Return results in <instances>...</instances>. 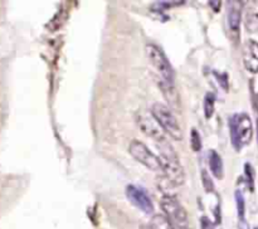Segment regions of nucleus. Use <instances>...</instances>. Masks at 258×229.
Returning <instances> with one entry per match:
<instances>
[{"label": "nucleus", "mask_w": 258, "mask_h": 229, "mask_svg": "<svg viewBox=\"0 0 258 229\" xmlns=\"http://www.w3.org/2000/svg\"><path fill=\"white\" fill-rule=\"evenodd\" d=\"M161 91L164 93V97L166 98V101L169 102V105L171 106V108H179L180 105V100H179L178 92H176L175 87H174V83H168L165 81H160L159 82Z\"/></svg>", "instance_id": "11"}, {"label": "nucleus", "mask_w": 258, "mask_h": 229, "mask_svg": "<svg viewBox=\"0 0 258 229\" xmlns=\"http://www.w3.org/2000/svg\"><path fill=\"white\" fill-rule=\"evenodd\" d=\"M161 209L171 224L179 229L188 228V214L175 196L165 195L161 199Z\"/></svg>", "instance_id": "5"}, {"label": "nucleus", "mask_w": 258, "mask_h": 229, "mask_svg": "<svg viewBox=\"0 0 258 229\" xmlns=\"http://www.w3.org/2000/svg\"><path fill=\"white\" fill-rule=\"evenodd\" d=\"M246 28L248 32L254 33L258 30V0L251 2L246 9Z\"/></svg>", "instance_id": "10"}, {"label": "nucleus", "mask_w": 258, "mask_h": 229, "mask_svg": "<svg viewBox=\"0 0 258 229\" xmlns=\"http://www.w3.org/2000/svg\"><path fill=\"white\" fill-rule=\"evenodd\" d=\"M126 196H127L128 200L139 208L140 210H143L145 214H151L154 211V205L153 201H151L150 195L148 194V191L144 188L139 185H130L126 186Z\"/></svg>", "instance_id": "7"}, {"label": "nucleus", "mask_w": 258, "mask_h": 229, "mask_svg": "<svg viewBox=\"0 0 258 229\" xmlns=\"http://www.w3.org/2000/svg\"><path fill=\"white\" fill-rule=\"evenodd\" d=\"M214 105H216V96L213 93L208 92L204 100V113L207 118H211L214 112Z\"/></svg>", "instance_id": "15"}, {"label": "nucleus", "mask_w": 258, "mask_h": 229, "mask_svg": "<svg viewBox=\"0 0 258 229\" xmlns=\"http://www.w3.org/2000/svg\"><path fill=\"white\" fill-rule=\"evenodd\" d=\"M208 161L209 166H211V171L217 179L223 178V160H222L221 155L217 152L216 150H211L208 154Z\"/></svg>", "instance_id": "13"}, {"label": "nucleus", "mask_w": 258, "mask_h": 229, "mask_svg": "<svg viewBox=\"0 0 258 229\" xmlns=\"http://www.w3.org/2000/svg\"><path fill=\"white\" fill-rule=\"evenodd\" d=\"M190 145H191V148H193L194 151H199L202 148L201 135H199V132L196 130V128H193V130H191Z\"/></svg>", "instance_id": "17"}, {"label": "nucleus", "mask_w": 258, "mask_h": 229, "mask_svg": "<svg viewBox=\"0 0 258 229\" xmlns=\"http://www.w3.org/2000/svg\"><path fill=\"white\" fill-rule=\"evenodd\" d=\"M243 64L251 73H258V42L247 40L243 45Z\"/></svg>", "instance_id": "9"}, {"label": "nucleus", "mask_w": 258, "mask_h": 229, "mask_svg": "<svg viewBox=\"0 0 258 229\" xmlns=\"http://www.w3.org/2000/svg\"><path fill=\"white\" fill-rule=\"evenodd\" d=\"M138 123L141 130L144 131V133H146L151 138H154L155 142L165 138L163 128L160 127L158 121L154 118L153 113L148 112V111H141L138 115Z\"/></svg>", "instance_id": "8"}, {"label": "nucleus", "mask_w": 258, "mask_h": 229, "mask_svg": "<svg viewBox=\"0 0 258 229\" xmlns=\"http://www.w3.org/2000/svg\"><path fill=\"white\" fill-rule=\"evenodd\" d=\"M231 138L236 150L249 145L253 137V125L247 113H236L229 118Z\"/></svg>", "instance_id": "2"}, {"label": "nucleus", "mask_w": 258, "mask_h": 229, "mask_svg": "<svg viewBox=\"0 0 258 229\" xmlns=\"http://www.w3.org/2000/svg\"><path fill=\"white\" fill-rule=\"evenodd\" d=\"M203 183H204V186L207 188V190L208 191L213 190V183H212L211 179H208V174H207V171H203Z\"/></svg>", "instance_id": "20"}, {"label": "nucleus", "mask_w": 258, "mask_h": 229, "mask_svg": "<svg viewBox=\"0 0 258 229\" xmlns=\"http://www.w3.org/2000/svg\"><path fill=\"white\" fill-rule=\"evenodd\" d=\"M244 173H246V179L249 190H253V169H252L251 164L247 163L244 165Z\"/></svg>", "instance_id": "18"}, {"label": "nucleus", "mask_w": 258, "mask_h": 229, "mask_svg": "<svg viewBox=\"0 0 258 229\" xmlns=\"http://www.w3.org/2000/svg\"><path fill=\"white\" fill-rule=\"evenodd\" d=\"M238 229H249L248 226V223H247L246 219H242V220H239V224H238Z\"/></svg>", "instance_id": "21"}, {"label": "nucleus", "mask_w": 258, "mask_h": 229, "mask_svg": "<svg viewBox=\"0 0 258 229\" xmlns=\"http://www.w3.org/2000/svg\"><path fill=\"white\" fill-rule=\"evenodd\" d=\"M156 146H158V158L159 161H160V166L164 175L166 176V179L173 185H183L184 180H185V174H184L183 166H181L180 160H179L178 154L171 147V145L166 138L156 141Z\"/></svg>", "instance_id": "1"}, {"label": "nucleus", "mask_w": 258, "mask_h": 229, "mask_svg": "<svg viewBox=\"0 0 258 229\" xmlns=\"http://www.w3.org/2000/svg\"><path fill=\"white\" fill-rule=\"evenodd\" d=\"M146 55L150 62L151 67L155 69L158 75H160L161 81H165L168 83H174V70L170 62L164 54L163 50L155 44L146 45Z\"/></svg>", "instance_id": "4"}, {"label": "nucleus", "mask_w": 258, "mask_h": 229, "mask_svg": "<svg viewBox=\"0 0 258 229\" xmlns=\"http://www.w3.org/2000/svg\"><path fill=\"white\" fill-rule=\"evenodd\" d=\"M236 203H237V210H238L239 220L246 219V203H244L243 194H242L241 190L236 191Z\"/></svg>", "instance_id": "16"}, {"label": "nucleus", "mask_w": 258, "mask_h": 229, "mask_svg": "<svg viewBox=\"0 0 258 229\" xmlns=\"http://www.w3.org/2000/svg\"><path fill=\"white\" fill-rule=\"evenodd\" d=\"M201 228L202 229H214L213 221H212L209 218H207V216H202Z\"/></svg>", "instance_id": "19"}, {"label": "nucleus", "mask_w": 258, "mask_h": 229, "mask_svg": "<svg viewBox=\"0 0 258 229\" xmlns=\"http://www.w3.org/2000/svg\"><path fill=\"white\" fill-rule=\"evenodd\" d=\"M149 226L151 229H174V225L171 224V221L164 214H156V215H154Z\"/></svg>", "instance_id": "14"}, {"label": "nucleus", "mask_w": 258, "mask_h": 229, "mask_svg": "<svg viewBox=\"0 0 258 229\" xmlns=\"http://www.w3.org/2000/svg\"><path fill=\"white\" fill-rule=\"evenodd\" d=\"M257 135H258V120H257Z\"/></svg>", "instance_id": "23"}, {"label": "nucleus", "mask_w": 258, "mask_h": 229, "mask_svg": "<svg viewBox=\"0 0 258 229\" xmlns=\"http://www.w3.org/2000/svg\"><path fill=\"white\" fill-rule=\"evenodd\" d=\"M241 3L237 2V5H232L228 12V25L232 33L238 35L239 25H241Z\"/></svg>", "instance_id": "12"}, {"label": "nucleus", "mask_w": 258, "mask_h": 229, "mask_svg": "<svg viewBox=\"0 0 258 229\" xmlns=\"http://www.w3.org/2000/svg\"><path fill=\"white\" fill-rule=\"evenodd\" d=\"M140 229H151V228H150V226H148V225H141Z\"/></svg>", "instance_id": "22"}, {"label": "nucleus", "mask_w": 258, "mask_h": 229, "mask_svg": "<svg viewBox=\"0 0 258 229\" xmlns=\"http://www.w3.org/2000/svg\"><path fill=\"white\" fill-rule=\"evenodd\" d=\"M151 113H153L154 118L158 121L160 127L163 128L164 132L168 133L171 138L174 140L183 138V131H181L180 125L174 116L171 108H169L164 103L156 102L151 106Z\"/></svg>", "instance_id": "3"}, {"label": "nucleus", "mask_w": 258, "mask_h": 229, "mask_svg": "<svg viewBox=\"0 0 258 229\" xmlns=\"http://www.w3.org/2000/svg\"><path fill=\"white\" fill-rule=\"evenodd\" d=\"M181 229H189V228H181Z\"/></svg>", "instance_id": "24"}, {"label": "nucleus", "mask_w": 258, "mask_h": 229, "mask_svg": "<svg viewBox=\"0 0 258 229\" xmlns=\"http://www.w3.org/2000/svg\"><path fill=\"white\" fill-rule=\"evenodd\" d=\"M128 151H130L131 156L135 159L136 161H139L140 164H143L144 166H146L150 170H161L160 161L159 158L150 151V148L145 145L144 142L139 140H133L128 146Z\"/></svg>", "instance_id": "6"}]
</instances>
